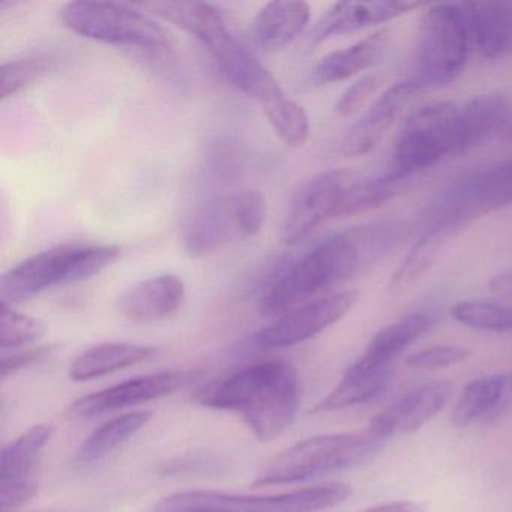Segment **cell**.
<instances>
[{
    "instance_id": "cell-24",
    "label": "cell",
    "mask_w": 512,
    "mask_h": 512,
    "mask_svg": "<svg viewBox=\"0 0 512 512\" xmlns=\"http://www.w3.org/2000/svg\"><path fill=\"white\" fill-rule=\"evenodd\" d=\"M406 181V176L392 170L385 175L362 179L352 184L349 182L334 218L355 217L379 209L397 196Z\"/></svg>"
},
{
    "instance_id": "cell-43",
    "label": "cell",
    "mask_w": 512,
    "mask_h": 512,
    "mask_svg": "<svg viewBox=\"0 0 512 512\" xmlns=\"http://www.w3.org/2000/svg\"><path fill=\"white\" fill-rule=\"evenodd\" d=\"M509 385H511V388H512V373H511V376H509Z\"/></svg>"
},
{
    "instance_id": "cell-30",
    "label": "cell",
    "mask_w": 512,
    "mask_h": 512,
    "mask_svg": "<svg viewBox=\"0 0 512 512\" xmlns=\"http://www.w3.org/2000/svg\"><path fill=\"white\" fill-rule=\"evenodd\" d=\"M448 236L442 230L424 229L421 238L413 245L409 256L392 275L391 281H389V290L401 292L416 283L419 278L424 277L436 262L440 248Z\"/></svg>"
},
{
    "instance_id": "cell-20",
    "label": "cell",
    "mask_w": 512,
    "mask_h": 512,
    "mask_svg": "<svg viewBox=\"0 0 512 512\" xmlns=\"http://www.w3.org/2000/svg\"><path fill=\"white\" fill-rule=\"evenodd\" d=\"M437 313L433 310H419L407 314L403 319L380 329L365 349L364 355L355 362L362 370H382L412 346L418 338L427 334L436 325Z\"/></svg>"
},
{
    "instance_id": "cell-31",
    "label": "cell",
    "mask_w": 512,
    "mask_h": 512,
    "mask_svg": "<svg viewBox=\"0 0 512 512\" xmlns=\"http://www.w3.org/2000/svg\"><path fill=\"white\" fill-rule=\"evenodd\" d=\"M455 322L488 334L512 332V305L493 301H461L451 308Z\"/></svg>"
},
{
    "instance_id": "cell-35",
    "label": "cell",
    "mask_w": 512,
    "mask_h": 512,
    "mask_svg": "<svg viewBox=\"0 0 512 512\" xmlns=\"http://www.w3.org/2000/svg\"><path fill=\"white\" fill-rule=\"evenodd\" d=\"M385 82V73H371L361 77L338 98L337 104H335V112L343 118L355 115L374 94L379 92Z\"/></svg>"
},
{
    "instance_id": "cell-12",
    "label": "cell",
    "mask_w": 512,
    "mask_h": 512,
    "mask_svg": "<svg viewBox=\"0 0 512 512\" xmlns=\"http://www.w3.org/2000/svg\"><path fill=\"white\" fill-rule=\"evenodd\" d=\"M347 185L349 175L341 170H328L304 182L290 200L281 226V242L299 244L325 221L334 218Z\"/></svg>"
},
{
    "instance_id": "cell-4",
    "label": "cell",
    "mask_w": 512,
    "mask_h": 512,
    "mask_svg": "<svg viewBox=\"0 0 512 512\" xmlns=\"http://www.w3.org/2000/svg\"><path fill=\"white\" fill-rule=\"evenodd\" d=\"M385 442L370 433L325 434L286 449L257 476L256 487L296 484L367 463Z\"/></svg>"
},
{
    "instance_id": "cell-34",
    "label": "cell",
    "mask_w": 512,
    "mask_h": 512,
    "mask_svg": "<svg viewBox=\"0 0 512 512\" xmlns=\"http://www.w3.org/2000/svg\"><path fill=\"white\" fill-rule=\"evenodd\" d=\"M50 64L46 59L29 58L7 62L0 68V95L2 100L20 94L23 89L37 82L49 71Z\"/></svg>"
},
{
    "instance_id": "cell-22",
    "label": "cell",
    "mask_w": 512,
    "mask_h": 512,
    "mask_svg": "<svg viewBox=\"0 0 512 512\" xmlns=\"http://www.w3.org/2000/svg\"><path fill=\"white\" fill-rule=\"evenodd\" d=\"M311 8L299 0H275L263 5L254 19L257 43L277 50L295 41L310 22Z\"/></svg>"
},
{
    "instance_id": "cell-44",
    "label": "cell",
    "mask_w": 512,
    "mask_h": 512,
    "mask_svg": "<svg viewBox=\"0 0 512 512\" xmlns=\"http://www.w3.org/2000/svg\"><path fill=\"white\" fill-rule=\"evenodd\" d=\"M4 512H8V511H4Z\"/></svg>"
},
{
    "instance_id": "cell-36",
    "label": "cell",
    "mask_w": 512,
    "mask_h": 512,
    "mask_svg": "<svg viewBox=\"0 0 512 512\" xmlns=\"http://www.w3.org/2000/svg\"><path fill=\"white\" fill-rule=\"evenodd\" d=\"M469 349L455 344H442V346L427 347L419 350L406 359V364L418 370H436V368L452 367L461 364L470 358Z\"/></svg>"
},
{
    "instance_id": "cell-3",
    "label": "cell",
    "mask_w": 512,
    "mask_h": 512,
    "mask_svg": "<svg viewBox=\"0 0 512 512\" xmlns=\"http://www.w3.org/2000/svg\"><path fill=\"white\" fill-rule=\"evenodd\" d=\"M121 253L118 245L83 242H67L40 251L2 275V304H22L55 287L91 280L110 268Z\"/></svg>"
},
{
    "instance_id": "cell-1",
    "label": "cell",
    "mask_w": 512,
    "mask_h": 512,
    "mask_svg": "<svg viewBox=\"0 0 512 512\" xmlns=\"http://www.w3.org/2000/svg\"><path fill=\"white\" fill-rule=\"evenodd\" d=\"M404 236V223L382 220L320 242L269 281L259 299L260 314L277 319L305 304L311 296L358 277L382 262Z\"/></svg>"
},
{
    "instance_id": "cell-29",
    "label": "cell",
    "mask_w": 512,
    "mask_h": 512,
    "mask_svg": "<svg viewBox=\"0 0 512 512\" xmlns=\"http://www.w3.org/2000/svg\"><path fill=\"white\" fill-rule=\"evenodd\" d=\"M52 436L53 428L50 425H34L11 442L2 451V458H0L2 479L28 478Z\"/></svg>"
},
{
    "instance_id": "cell-33",
    "label": "cell",
    "mask_w": 512,
    "mask_h": 512,
    "mask_svg": "<svg viewBox=\"0 0 512 512\" xmlns=\"http://www.w3.org/2000/svg\"><path fill=\"white\" fill-rule=\"evenodd\" d=\"M46 334V326L35 317L13 310L10 305L0 307V347L7 350L23 349Z\"/></svg>"
},
{
    "instance_id": "cell-25",
    "label": "cell",
    "mask_w": 512,
    "mask_h": 512,
    "mask_svg": "<svg viewBox=\"0 0 512 512\" xmlns=\"http://www.w3.org/2000/svg\"><path fill=\"white\" fill-rule=\"evenodd\" d=\"M508 388L511 385L506 374H488L472 380L452 409V425L458 428L467 427L476 419L488 415L499 406Z\"/></svg>"
},
{
    "instance_id": "cell-37",
    "label": "cell",
    "mask_w": 512,
    "mask_h": 512,
    "mask_svg": "<svg viewBox=\"0 0 512 512\" xmlns=\"http://www.w3.org/2000/svg\"><path fill=\"white\" fill-rule=\"evenodd\" d=\"M55 346L28 347V349L11 350L10 353L2 355V377L8 379L10 376L19 373L23 368L32 367L34 364L46 359L55 352Z\"/></svg>"
},
{
    "instance_id": "cell-7",
    "label": "cell",
    "mask_w": 512,
    "mask_h": 512,
    "mask_svg": "<svg viewBox=\"0 0 512 512\" xmlns=\"http://www.w3.org/2000/svg\"><path fill=\"white\" fill-rule=\"evenodd\" d=\"M464 151L461 103L440 101L413 112L395 140L394 170L409 176Z\"/></svg>"
},
{
    "instance_id": "cell-38",
    "label": "cell",
    "mask_w": 512,
    "mask_h": 512,
    "mask_svg": "<svg viewBox=\"0 0 512 512\" xmlns=\"http://www.w3.org/2000/svg\"><path fill=\"white\" fill-rule=\"evenodd\" d=\"M223 464L218 458L209 455H193V457L179 458L178 461H170L161 469L164 475H196V473H220L223 472Z\"/></svg>"
},
{
    "instance_id": "cell-17",
    "label": "cell",
    "mask_w": 512,
    "mask_h": 512,
    "mask_svg": "<svg viewBox=\"0 0 512 512\" xmlns=\"http://www.w3.org/2000/svg\"><path fill=\"white\" fill-rule=\"evenodd\" d=\"M419 7L421 4L416 2H338L314 26L311 44L317 46L334 37L391 22Z\"/></svg>"
},
{
    "instance_id": "cell-8",
    "label": "cell",
    "mask_w": 512,
    "mask_h": 512,
    "mask_svg": "<svg viewBox=\"0 0 512 512\" xmlns=\"http://www.w3.org/2000/svg\"><path fill=\"white\" fill-rule=\"evenodd\" d=\"M65 28L110 46L169 49L172 35L148 13L115 2H70L61 10Z\"/></svg>"
},
{
    "instance_id": "cell-41",
    "label": "cell",
    "mask_w": 512,
    "mask_h": 512,
    "mask_svg": "<svg viewBox=\"0 0 512 512\" xmlns=\"http://www.w3.org/2000/svg\"><path fill=\"white\" fill-rule=\"evenodd\" d=\"M490 289L502 295H512V271L502 272L493 277L490 281Z\"/></svg>"
},
{
    "instance_id": "cell-16",
    "label": "cell",
    "mask_w": 512,
    "mask_h": 512,
    "mask_svg": "<svg viewBox=\"0 0 512 512\" xmlns=\"http://www.w3.org/2000/svg\"><path fill=\"white\" fill-rule=\"evenodd\" d=\"M209 53L217 62L224 77L236 89L262 104V107L286 94L271 71L263 67L259 59L250 50L245 49L233 34L209 50Z\"/></svg>"
},
{
    "instance_id": "cell-39",
    "label": "cell",
    "mask_w": 512,
    "mask_h": 512,
    "mask_svg": "<svg viewBox=\"0 0 512 512\" xmlns=\"http://www.w3.org/2000/svg\"><path fill=\"white\" fill-rule=\"evenodd\" d=\"M37 494V484L29 478L2 479L0 505L4 511H13Z\"/></svg>"
},
{
    "instance_id": "cell-15",
    "label": "cell",
    "mask_w": 512,
    "mask_h": 512,
    "mask_svg": "<svg viewBox=\"0 0 512 512\" xmlns=\"http://www.w3.org/2000/svg\"><path fill=\"white\" fill-rule=\"evenodd\" d=\"M418 92L421 91L410 80L386 89L350 128L341 142V154L355 158L373 151Z\"/></svg>"
},
{
    "instance_id": "cell-26",
    "label": "cell",
    "mask_w": 512,
    "mask_h": 512,
    "mask_svg": "<svg viewBox=\"0 0 512 512\" xmlns=\"http://www.w3.org/2000/svg\"><path fill=\"white\" fill-rule=\"evenodd\" d=\"M389 376H391L389 368L362 370L355 364L350 365L337 388L317 404L314 412H335L356 404L367 403L385 388Z\"/></svg>"
},
{
    "instance_id": "cell-9",
    "label": "cell",
    "mask_w": 512,
    "mask_h": 512,
    "mask_svg": "<svg viewBox=\"0 0 512 512\" xmlns=\"http://www.w3.org/2000/svg\"><path fill=\"white\" fill-rule=\"evenodd\" d=\"M344 482L299 488L275 496H236L218 491H182L164 497L155 512H320L352 496Z\"/></svg>"
},
{
    "instance_id": "cell-10",
    "label": "cell",
    "mask_w": 512,
    "mask_h": 512,
    "mask_svg": "<svg viewBox=\"0 0 512 512\" xmlns=\"http://www.w3.org/2000/svg\"><path fill=\"white\" fill-rule=\"evenodd\" d=\"M512 205V158L476 170L449 185L425 218V229L452 235L460 227Z\"/></svg>"
},
{
    "instance_id": "cell-42",
    "label": "cell",
    "mask_w": 512,
    "mask_h": 512,
    "mask_svg": "<svg viewBox=\"0 0 512 512\" xmlns=\"http://www.w3.org/2000/svg\"><path fill=\"white\" fill-rule=\"evenodd\" d=\"M505 134L506 139L511 140L512 142V118L511 121H508V124H506Z\"/></svg>"
},
{
    "instance_id": "cell-40",
    "label": "cell",
    "mask_w": 512,
    "mask_h": 512,
    "mask_svg": "<svg viewBox=\"0 0 512 512\" xmlns=\"http://www.w3.org/2000/svg\"><path fill=\"white\" fill-rule=\"evenodd\" d=\"M359 512H428L424 503L413 502V500H394V502L380 503L370 506Z\"/></svg>"
},
{
    "instance_id": "cell-2",
    "label": "cell",
    "mask_w": 512,
    "mask_h": 512,
    "mask_svg": "<svg viewBox=\"0 0 512 512\" xmlns=\"http://www.w3.org/2000/svg\"><path fill=\"white\" fill-rule=\"evenodd\" d=\"M197 400L209 409L236 413L260 442H271L295 419L301 383L292 365L268 359L209 383Z\"/></svg>"
},
{
    "instance_id": "cell-27",
    "label": "cell",
    "mask_w": 512,
    "mask_h": 512,
    "mask_svg": "<svg viewBox=\"0 0 512 512\" xmlns=\"http://www.w3.org/2000/svg\"><path fill=\"white\" fill-rule=\"evenodd\" d=\"M508 104L499 92H485L461 101L464 151L484 142L500 125L505 124Z\"/></svg>"
},
{
    "instance_id": "cell-6",
    "label": "cell",
    "mask_w": 512,
    "mask_h": 512,
    "mask_svg": "<svg viewBox=\"0 0 512 512\" xmlns=\"http://www.w3.org/2000/svg\"><path fill=\"white\" fill-rule=\"evenodd\" d=\"M268 205L262 191L247 188L203 203L188 217L182 229V245L193 259L209 256L238 239L262 230Z\"/></svg>"
},
{
    "instance_id": "cell-21",
    "label": "cell",
    "mask_w": 512,
    "mask_h": 512,
    "mask_svg": "<svg viewBox=\"0 0 512 512\" xmlns=\"http://www.w3.org/2000/svg\"><path fill=\"white\" fill-rule=\"evenodd\" d=\"M388 44V29H380L346 49L329 53L314 67V82L317 85H332L358 76L385 56Z\"/></svg>"
},
{
    "instance_id": "cell-5",
    "label": "cell",
    "mask_w": 512,
    "mask_h": 512,
    "mask_svg": "<svg viewBox=\"0 0 512 512\" xmlns=\"http://www.w3.org/2000/svg\"><path fill=\"white\" fill-rule=\"evenodd\" d=\"M469 34L461 4H437L419 20L415 74L410 82L419 89L451 85L466 68Z\"/></svg>"
},
{
    "instance_id": "cell-11",
    "label": "cell",
    "mask_w": 512,
    "mask_h": 512,
    "mask_svg": "<svg viewBox=\"0 0 512 512\" xmlns=\"http://www.w3.org/2000/svg\"><path fill=\"white\" fill-rule=\"evenodd\" d=\"M358 298V292L347 290L305 302L260 329L254 334L253 344L259 349H283L304 343L340 322Z\"/></svg>"
},
{
    "instance_id": "cell-14",
    "label": "cell",
    "mask_w": 512,
    "mask_h": 512,
    "mask_svg": "<svg viewBox=\"0 0 512 512\" xmlns=\"http://www.w3.org/2000/svg\"><path fill=\"white\" fill-rule=\"evenodd\" d=\"M451 383L430 382L398 398L371 419L367 433L386 440L421 430L437 413L442 412L451 395Z\"/></svg>"
},
{
    "instance_id": "cell-19",
    "label": "cell",
    "mask_w": 512,
    "mask_h": 512,
    "mask_svg": "<svg viewBox=\"0 0 512 512\" xmlns=\"http://www.w3.org/2000/svg\"><path fill=\"white\" fill-rule=\"evenodd\" d=\"M470 49L482 59L499 61L512 52V4L466 2L461 4Z\"/></svg>"
},
{
    "instance_id": "cell-23",
    "label": "cell",
    "mask_w": 512,
    "mask_h": 512,
    "mask_svg": "<svg viewBox=\"0 0 512 512\" xmlns=\"http://www.w3.org/2000/svg\"><path fill=\"white\" fill-rule=\"evenodd\" d=\"M157 349L133 343H104L85 350L70 365V377L76 382L98 379L133 367L152 358Z\"/></svg>"
},
{
    "instance_id": "cell-13",
    "label": "cell",
    "mask_w": 512,
    "mask_h": 512,
    "mask_svg": "<svg viewBox=\"0 0 512 512\" xmlns=\"http://www.w3.org/2000/svg\"><path fill=\"white\" fill-rule=\"evenodd\" d=\"M200 370H170L134 377L95 394L86 395L71 404V412L82 418L127 409L140 403L158 400L187 388L202 377Z\"/></svg>"
},
{
    "instance_id": "cell-18",
    "label": "cell",
    "mask_w": 512,
    "mask_h": 512,
    "mask_svg": "<svg viewBox=\"0 0 512 512\" xmlns=\"http://www.w3.org/2000/svg\"><path fill=\"white\" fill-rule=\"evenodd\" d=\"M184 299V281L175 274H161L128 289L118 299V310L128 322L143 325L172 316Z\"/></svg>"
},
{
    "instance_id": "cell-28",
    "label": "cell",
    "mask_w": 512,
    "mask_h": 512,
    "mask_svg": "<svg viewBox=\"0 0 512 512\" xmlns=\"http://www.w3.org/2000/svg\"><path fill=\"white\" fill-rule=\"evenodd\" d=\"M152 419V412L139 410V412L125 413L104 422L79 449L80 463L92 464L103 460L104 457L115 451L122 443L139 433Z\"/></svg>"
},
{
    "instance_id": "cell-32",
    "label": "cell",
    "mask_w": 512,
    "mask_h": 512,
    "mask_svg": "<svg viewBox=\"0 0 512 512\" xmlns=\"http://www.w3.org/2000/svg\"><path fill=\"white\" fill-rule=\"evenodd\" d=\"M263 112L272 130L287 146L299 148L307 142L310 136V119L307 112L286 94L263 107Z\"/></svg>"
}]
</instances>
